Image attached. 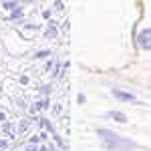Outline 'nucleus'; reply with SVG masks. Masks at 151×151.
<instances>
[{
	"label": "nucleus",
	"mask_w": 151,
	"mask_h": 151,
	"mask_svg": "<svg viewBox=\"0 0 151 151\" xmlns=\"http://www.w3.org/2000/svg\"><path fill=\"white\" fill-rule=\"evenodd\" d=\"M48 57V50H40V52H36V58H45Z\"/></svg>",
	"instance_id": "9d476101"
},
{
	"label": "nucleus",
	"mask_w": 151,
	"mask_h": 151,
	"mask_svg": "<svg viewBox=\"0 0 151 151\" xmlns=\"http://www.w3.org/2000/svg\"><path fill=\"white\" fill-rule=\"evenodd\" d=\"M137 45L143 50H151V28H143L137 35Z\"/></svg>",
	"instance_id": "f03ea898"
},
{
	"label": "nucleus",
	"mask_w": 151,
	"mask_h": 151,
	"mask_svg": "<svg viewBox=\"0 0 151 151\" xmlns=\"http://www.w3.org/2000/svg\"><path fill=\"white\" fill-rule=\"evenodd\" d=\"M6 147H8V141L0 139V149H6Z\"/></svg>",
	"instance_id": "f8f14e48"
},
{
	"label": "nucleus",
	"mask_w": 151,
	"mask_h": 151,
	"mask_svg": "<svg viewBox=\"0 0 151 151\" xmlns=\"http://www.w3.org/2000/svg\"><path fill=\"white\" fill-rule=\"evenodd\" d=\"M113 97L119 99V101H127V103H135V101H137V99H135V95L125 93V91H121V89H113Z\"/></svg>",
	"instance_id": "7ed1b4c3"
},
{
	"label": "nucleus",
	"mask_w": 151,
	"mask_h": 151,
	"mask_svg": "<svg viewBox=\"0 0 151 151\" xmlns=\"http://www.w3.org/2000/svg\"><path fill=\"white\" fill-rule=\"evenodd\" d=\"M45 36H47V38H55V36H58L57 24H50V26L47 28V32H45Z\"/></svg>",
	"instance_id": "20e7f679"
},
{
	"label": "nucleus",
	"mask_w": 151,
	"mask_h": 151,
	"mask_svg": "<svg viewBox=\"0 0 151 151\" xmlns=\"http://www.w3.org/2000/svg\"><path fill=\"white\" fill-rule=\"evenodd\" d=\"M2 133H4V135H12V125L10 123H4V125H2Z\"/></svg>",
	"instance_id": "0eeeda50"
},
{
	"label": "nucleus",
	"mask_w": 151,
	"mask_h": 151,
	"mask_svg": "<svg viewBox=\"0 0 151 151\" xmlns=\"http://www.w3.org/2000/svg\"><path fill=\"white\" fill-rule=\"evenodd\" d=\"M28 127H30V121H26V119H24V121H20V127H18V131L22 133V131H26Z\"/></svg>",
	"instance_id": "6e6552de"
},
{
	"label": "nucleus",
	"mask_w": 151,
	"mask_h": 151,
	"mask_svg": "<svg viewBox=\"0 0 151 151\" xmlns=\"http://www.w3.org/2000/svg\"><path fill=\"white\" fill-rule=\"evenodd\" d=\"M20 16H22V10H20V8H16V10L10 14V20H16V18H20Z\"/></svg>",
	"instance_id": "1a4fd4ad"
},
{
	"label": "nucleus",
	"mask_w": 151,
	"mask_h": 151,
	"mask_svg": "<svg viewBox=\"0 0 151 151\" xmlns=\"http://www.w3.org/2000/svg\"><path fill=\"white\" fill-rule=\"evenodd\" d=\"M109 117H111V119H115V121H119V123H125V121H127V117L123 115V113H115V111H111Z\"/></svg>",
	"instance_id": "39448f33"
},
{
	"label": "nucleus",
	"mask_w": 151,
	"mask_h": 151,
	"mask_svg": "<svg viewBox=\"0 0 151 151\" xmlns=\"http://www.w3.org/2000/svg\"><path fill=\"white\" fill-rule=\"evenodd\" d=\"M40 127H45L47 131H50V133H55V127L48 123V119H40Z\"/></svg>",
	"instance_id": "423d86ee"
},
{
	"label": "nucleus",
	"mask_w": 151,
	"mask_h": 151,
	"mask_svg": "<svg viewBox=\"0 0 151 151\" xmlns=\"http://www.w3.org/2000/svg\"><path fill=\"white\" fill-rule=\"evenodd\" d=\"M97 135L103 139V147L105 149H113V151H133L137 147V143H133L127 137H121L109 129H97Z\"/></svg>",
	"instance_id": "f257e3e1"
},
{
	"label": "nucleus",
	"mask_w": 151,
	"mask_h": 151,
	"mask_svg": "<svg viewBox=\"0 0 151 151\" xmlns=\"http://www.w3.org/2000/svg\"><path fill=\"white\" fill-rule=\"evenodd\" d=\"M38 151H52V147H50V145H47V143H42V147H40Z\"/></svg>",
	"instance_id": "9b49d317"
}]
</instances>
